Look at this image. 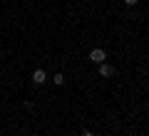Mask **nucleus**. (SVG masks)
I'll return each mask as SVG.
<instances>
[{
	"instance_id": "7ed1b4c3",
	"label": "nucleus",
	"mask_w": 149,
	"mask_h": 136,
	"mask_svg": "<svg viewBox=\"0 0 149 136\" xmlns=\"http://www.w3.org/2000/svg\"><path fill=\"white\" fill-rule=\"evenodd\" d=\"M45 79H47V77H45L42 69H35V72H32V82H35V84H45Z\"/></svg>"
},
{
	"instance_id": "f257e3e1",
	"label": "nucleus",
	"mask_w": 149,
	"mask_h": 136,
	"mask_svg": "<svg viewBox=\"0 0 149 136\" xmlns=\"http://www.w3.org/2000/svg\"><path fill=\"white\" fill-rule=\"evenodd\" d=\"M90 59L95 64H102V62H107V52L102 47H97V50H92V52H90Z\"/></svg>"
},
{
	"instance_id": "f03ea898",
	"label": "nucleus",
	"mask_w": 149,
	"mask_h": 136,
	"mask_svg": "<svg viewBox=\"0 0 149 136\" xmlns=\"http://www.w3.org/2000/svg\"><path fill=\"white\" fill-rule=\"evenodd\" d=\"M97 67H100V77H112V74H114V67H112V64H107V62L97 64Z\"/></svg>"
},
{
	"instance_id": "20e7f679",
	"label": "nucleus",
	"mask_w": 149,
	"mask_h": 136,
	"mask_svg": "<svg viewBox=\"0 0 149 136\" xmlns=\"http://www.w3.org/2000/svg\"><path fill=\"white\" fill-rule=\"evenodd\" d=\"M52 82L57 84V87H62V84H65V74H55V77H52Z\"/></svg>"
},
{
	"instance_id": "423d86ee",
	"label": "nucleus",
	"mask_w": 149,
	"mask_h": 136,
	"mask_svg": "<svg viewBox=\"0 0 149 136\" xmlns=\"http://www.w3.org/2000/svg\"><path fill=\"white\" fill-rule=\"evenodd\" d=\"M80 136H95V134H92V131H82Z\"/></svg>"
},
{
	"instance_id": "39448f33",
	"label": "nucleus",
	"mask_w": 149,
	"mask_h": 136,
	"mask_svg": "<svg viewBox=\"0 0 149 136\" xmlns=\"http://www.w3.org/2000/svg\"><path fill=\"white\" fill-rule=\"evenodd\" d=\"M139 0H124V5H137Z\"/></svg>"
}]
</instances>
